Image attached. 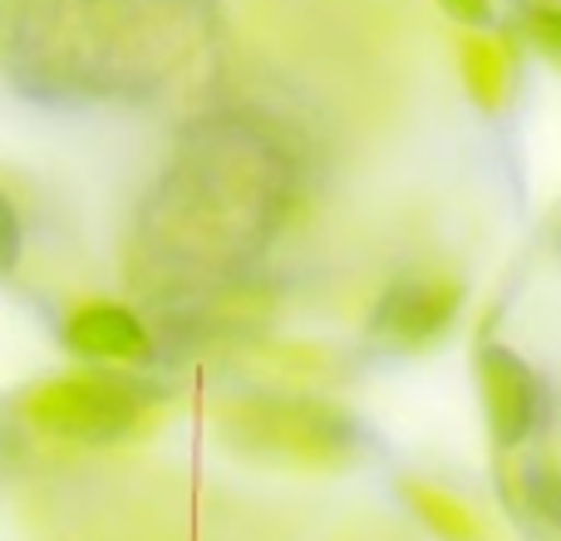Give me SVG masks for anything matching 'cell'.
Returning <instances> with one entry per match:
<instances>
[{
	"label": "cell",
	"instance_id": "2",
	"mask_svg": "<svg viewBox=\"0 0 561 541\" xmlns=\"http://www.w3.org/2000/svg\"><path fill=\"white\" fill-rule=\"evenodd\" d=\"M207 20L213 0H0V69L35 99H144Z\"/></svg>",
	"mask_w": 561,
	"mask_h": 541
},
{
	"label": "cell",
	"instance_id": "5",
	"mask_svg": "<svg viewBox=\"0 0 561 541\" xmlns=\"http://www.w3.org/2000/svg\"><path fill=\"white\" fill-rule=\"evenodd\" d=\"M458 315H463V280L444 276V270L394 276L365 315V345L389 359L424 355L454 335Z\"/></svg>",
	"mask_w": 561,
	"mask_h": 541
},
{
	"label": "cell",
	"instance_id": "7",
	"mask_svg": "<svg viewBox=\"0 0 561 541\" xmlns=\"http://www.w3.org/2000/svg\"><path fill=\"white\" fill-rule=\"evenodd\" d=\"M59 345L79 365L99 369H148L158 355V335L148 325L144 310L124 306V300H84L65 315L59 325Z\"/></svg>",
	"mask_w": 561,
	"mask_h": 541
},
{
	"label": "cell",
	"instance_id": "11",
	"mask_svg": "<svg viewBox=\"0 0 561 541\" xmlns=\"http://www.w3.org/2000/svg\"><path fill=\"white\" fill-rule=\"evenodd\" d=\"M523 39L533 55H542L547 65L561 69V5L557 0H537L523 10Z\"/></svg>",
	"mask_w": 561,
	"mask_h": 541
},
{
	"label": "cell",
	"instance_id": "13",
	"mask_svg": "<svg viewBox=\"0 0 561 541\" xmlns=\"http://www.w3.org/2000/svg\"><path fill=\"white\" fill-rule=\"evenodd\" d=\"M438 10L463 30H488V20H493V0H438Z\"/></svg>",
	"mask_w": 561,
	"mask_h": 541
},
{
	"label": "cell",
	"instance_id": "8",
	"mask_svg": "<svg viewBox=\"0 0 561 541\" xmlns=\"http://www.w3.org/2000/svg\"><path fill=\"white\" fill-rule=\"evenodd\" d=\"M458 74H463L468 99L488 114H497L513 94V49H507V39L493 35V30H468L463 49H458Z\"/></svg>",
	"mask_w": 561,
	"mask_h": 541
},
{
	"label": "cell",
	"instance_id": "14",
	"mask_svg": "<svg viewBox=\"0 0 561 541\" xmlns=\"http://www.w3.org/2000/svg\"><path fill=\"white\" fill-rule=\"evenodd\" d=\"M552 237H557V252H561V217H557V227H552Z\"/></svg>",
	"mask_w": 561,
	"mask_h": 541
},
{
	"label": "cell",
	"instance_id": "6",
	"mask_svg": "<svg viewBox=\"0 0 561 541\" xmlns=\"http://www.w3.org/2000/svg\"><path fill=\"white\" fill-rule=\"evenodd\" d=\"M478 375V394H483V418H488V438L503 453H523L547 424V379L533 369V359L523 349L488 339L478 345L473 359Z\"/></svg>",
	"mask_w": 561,
	"mask_h": 541
},
{
	"label": "cell",
	"instance_id": "10",
	"mask_svg": "<svg viewBox=\"0 0 561 541\" xmlns=\"http://www.w3.org/2000/svg\"><path fill=\"white\" fill-rule=\"evenodd\" d=\"M517 497H523V507L537 522L561 532V463L557 458H547V453L523 458V468H517Z\"/></svg>",
	"mask_w": 561,
	"mask_h": 541
},
{
	"label": "cell",
	"instance_id": "9",
	"mask_svg": "<svg viewBox=\"0 0 561 541\" xmlns=\"http://www.w3.org/2000/svg\"><path fill=\"white\" fill-rule=\"evenodd\" d=\"M409 507H414V517L428 527V532H438L444 541H483L473 513H468L454 493H444V487L414 483V487H409Z\"/></svg>",
	"mask_w": 561,
	"mask_h": 541
},
{
	"label": "cell",
	"instance_id": "1",
	"mask_svg": "<svg viewBox=\"0 0 561 541\" xmlns=\"http://www.w3.org/2000/svg\"><path fill=\"white\" fill-rule=\"evenodd\" d=\"M300 158L272 118L207 114L173 143L138 212V270L153 296L232 286L296 207Z\"/></svg>",
	"mask_w": 561,
	"mask_h": 541
},
{
	"label": "cell",
	"instance_id": "4",
	"mask_svg": "<svg viewBox=\"0 0 561 541\" xmlns=\"http://www.w3.org/2000/svg\"><path fill=\"white\" fill-rule=\"evenodd\" d=\"M227 438L247 453H266L280 463H345L359 448V424L345 408L310 394H247L227 408Z\"/></svg>",
	"mask_w": 561,
	"mask_h": 541
},
{
	"label": "cell",
	"instance_id": "12",
	"mask_svg": "<svg viewBox=\"0 0 561 541\" xmlns=\"http://www.w3.org/2000/svg\"><path fill=\"white\" fill-rule=\"evenodd\" d=\"M20 256H25V217H20L15 197L0 187V280L15 276Z\"/></svg>",
	"mask_w": 561,
	"mask_h": 541
},
{
	"label": "cell",
	"instance_id": "3",
	"mask_svg": "<svg viewBox=\"0 0 561 541\" xmlns=\"http://www.w3.org/2000/svg\"><path fill=\"white\" fill-rule=\"evenodd\" d=\"M153 404L158 389L148 379H138V369L79 365L25 389L20 414L35 434L59 438V444L114 448L144 434L148 418H153Z\"/></svg>",
	"mask_w": 561,
	"mask_h": 541
}]
</instances>
